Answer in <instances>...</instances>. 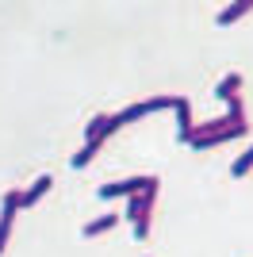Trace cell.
Here are the masks:
<instances>
[{
	"mask_svg": "<svg viewBox=\"0 0 253 257\" xmlns=\"http://www.w3.org/2000/svg\"><path fill=\"white\" fill-rule=\"evenodd\" d=\"M158 184V177H126V181H111V184H100L96 188V196L100 200H115V196H138V192H146V188H154Z\"/></svg>",
	"mask_w": 253,
	"mask_h": 257,
	"instance_id": "obj_2",
	"label": "cell"
},
{
	"mask_svg": "<svg viewBox=\"0 0 253 257\" xmlns=\"http://www.w3.org/2000/svg\"><path fill=\"white\" fill-rule=\"evenodd\" d=\"M154 200H158V184L126 200V219H131V226H135V238H138V242L150 234V211H154Z\"/></svg>",
	"mask_w": 253,
	"mask_h": 257,
	"instance_id": "obj_1",
	"label": "cell"
},
{
	"mask_svg": "<svg viewBox=\"0 0 253 257\" xmlns=\"http://www.w3.org/2000/svg\"><path fill=\"white\" fill-rule=\"evenodd\" d=\"M142 115H154V100H142V104L123 107V111H119V127H123V123H135V119H142Z\"/></svg>",
	"mask_w": 253,
	"mask_h": 257,
	"instance_id": "obj_10",
	"label": "cell"
},
{
	"mask_svg": "<svg viewBox=\"0 0 253 257\" xmlns=\"http://www.w3.org/2000/svg\"><path fill=\"white\" fill-rule=\"evenodd\" d=\"M245 131H249V123H234V127H226V131H219V135H211V139H203V142H196L192 150H211V146H222V142H230V139H242Z\"/></svg>",
	"mask_w": 253,
	"mask_h": 257,
	"instance_id": "obj_5",
	"label": "cell"
},
{
	"mask_svg": "<svg viewBox=\"0 0 253 257\" xmlns=\"http://www.w3.org/2000/svg\"><path fill=\"white\" fill-rule=\"evenodd\" d=\"M23 207V192L20 188H12L4 192V204H0V253L8 246V234H12V223H16V211Z\"/></svg>",
	"mask_w": 253,
	"mask_h": 257,
	"instance_id": "obj_3",
	"label": "cell"
},
{
	"mask_svg": "<svg viewBox=\"0 0 253 257\" xmlns=\"http://www.w3.org/2000/svg\"><path fill=\"white\" fill-rule=\"evenodd\" d=\"M173 111H177V135H180V142H188V139H192V131H196V119H192V104L180 96Z\"/></svg>",
	"mask_w": 253,
	"mask_h": 257,
	"instance_id": "obj_6",
	"label": "cell"
},
{
	"mask_svg": "<svg viewBox=\"0 0 253 257\" xmlns=\"http://www.w3.org/2000/svg\"><path fill=\"white\" fill-rule=\"evenodd\" d=\"M253 169V146L245 154H238V158H234V165H230V177H245V173Z\"/></svg>",
	"mask_w": 253,
	"mask_h": 257,
	"instance_id": "obj_12",
	"label": "cell"
},
{
	"mask_svg": "<svg viewBox=\"0 0 253 257\" xmlns=\"http://www.w3.org/2000/svg\"><path fill=\"white\" fill-rule=\"evenodd\" d=\"M50 184H54V177H50V173H42L39 181H35L31 188L23 192V207H35V204H39V200H42V196L50 192Z\"/></svg>",
	"mask_w": 253,
	"mask_h": 257,
	"instance_id": "obj_9",
	"label": "cell"
},
{
	"mask_svg": "<svg viewBox=\"0 0 253 257\" xmlns=\"http://www.w3.org/2000/svg\"><path fill=\"white\" fill-rule=\"evenodd\" d=\"M115 223H119V215H100V219H92V223L84 226V238H96V234H104V230H111Z\"/></svg>",
	"mask_w": 253,
	"mask_h": 257,
	"instance_id": "obj_11",
	"label": "cell"
},
{
	"mask_svg": "<svg viewBox=\"0 0 253 257\" xmlns=\"http://www.w3.org/2000/svg\"><path fill=\"white\" fill-rule=\"evenodd\" d=\"M96 150H100V146H96V142H84L81 150H77L73 158H69V161H73V169H81V165H88V161L96 158Z\"/></svg>",
	"mask_w": 253,
	"mask_h": 257,
	"instance_id": "obj_13",
	"label": "cell"
},
{
	"mask_svg": "<svg viewBox=\"0 0 253 257\" xmlns=\"http://www.w3.org/2000/svg\"><path fill=\"white\" fill-rule=\"evenodd\" d=\"M238 88H242V73H226L219 81V88H215V96H219L222 104H234V100H238Z\"/></svg>",
	"mask_w": 253,
	"mask_h": 257,
	"instance_id": "obj_7",
	"label": "cell"
},
{
	"mask_svg": "<svg viewBox=\"0 0 253 257\" xmlns=\"http://www.w3.org/2000/svg\"><path fill=\"white\" fill-rule=\"evenodd\" d=\"M119 131V115H92L84 123V142H96V146H104L111 135Z\"/></svg>",
	"mask_w": 253,
	"mask_h": 257,
	"instance_id": "obj_4",
	"label": "cell"
},
{
	"mask_svg": "<svg viewBox=\"0 0 253 257\" xmlns=\"http://www.w3.org/2000/svg\"><path fill=\"white\" fill-rule=\"evenodd\" d=\"M253 12V0H238V4H226V8L219 12V27H230V23H238L242 16H249Z\"/></svg>",
	"mask_w": 253,
	"mask_h": 257,
	"instance_id": "obj_8",
	"label": "cell"
}]
</instances>
